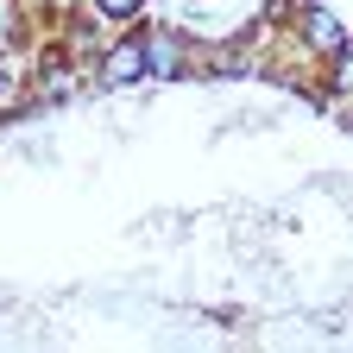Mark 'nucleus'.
<instances>
[{
  "mask_svg": "<svg viewBox=\"0 0 353 353\" xmlns=\"http://www.w3.org/2000/svg\"><path fill=\"white\" fill-rule=\"evenodd\" d=\"M101 82H108V88H126V82H145V44H139V38L114 44V51H108V63H101Z\"/></svg>",
  "mask_w": 353,
  "mask_h": 353,
  "instance_id": "nucleus-1",
  "label": "nucleus"
},
{
  "mask_svg": "<svg viewBox=\"0 0 353 353\" xmlns=\"http://www.w3.org/2000/svg\"><path fill=\"white\" fill-rule=\"evenodd\" d=\"M303 32H309L316 51H334V57H341V44H347V32H341V19L328 7H303Z\"/></svg>",
  "mask_w": 353,
  "mask_h": 353,
  "instance_id": "nucleus-2",
  "label": "nucleus"
},
{
  "mask_svg": "<svg viewBox=\"0 0 353 353\" xmlns=\"http://www.w3.org/2000/svg\"><path fill=\"white\" fill-rule=\"evenodd\" d=\"M95 7H101L108 19H132V13H139V7H145V0H95Z\"/></svg>",
  "mask_w": 353,
  "mask_h": 353,
  "instance_id": "nucleus-4",
  "label": "nucleus"
},
{
  "mask_svg": "<svg viewBox=\"0 0 353 353\" xmlns=\"http://www.w3.org/2000/svg\"><path fill=\"white\" fill-rule=\"evenodd\" d=\"M176 63H183V44H176L170 32L145 38V76H176Z\"/></svg>",
  "mask_w": 353,
  "mask_h": 353,
  "instance_id": "nucleus-3",
  "label": "nucleus"
}]
</instances>
